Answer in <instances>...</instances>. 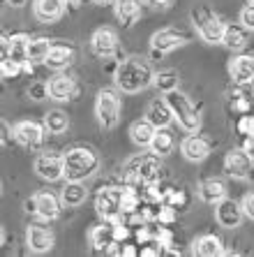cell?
Masks as SVG:
<instances>
[{
  "label": "cell",
  "mask_w": 254,
  "mask_h": 257,
  "mask_svg": "<svg viewBox=\"0 0 254 257\" xmlns=\"http://www.w3.org/2000/svg\"><path fill=\"white\" fill-rule=\"evenodd\" d=\"M192 21H194V28L203 42H208V44L222 42L226 24L215 12H210V10H194L192 12Z\"/></svg>",
  "instance_id": "5b68a950"
},
{
  "label": "cell",
  "mask_w": 254,
  "mask_h": 257,
  "mask_svg": "<svg viewBox=\"0 0 254 257\" xmlns=\"http://www.w3.org/2000/svg\"><path fill=\"white\" fill-rule=\"evenodd\" d=\"M60 209H63V199L58 195H54L51 190H42L35 195V215H40L42 220L58 218Z\"/></svg>",
  "instance_id": "ac0fdd59"
},
{
  "label": "cell",
  "mask_w": 254,
  "mask_h": 257,
  "mask_svg": "<svg viewBox=\"0 0 254 257\" xmlns=\"http://www.w3.org/2000/svg\"><path fill=\"white\" fill-rule=\"evenodd\" d=\"M123 188H102L95 197V211L104 220H118L123 215Z\"/></svg>",
  "instance_id": "52a82bcc"
},
{
  "label": "cell",
  "mask_w": 254,
  "mask_h": 257,
  "mask_svg": "<svg viewBox=\"0 0 254 257\" xmlns=\"http://www.w3.org/2000/svg\"><path fill=\"white\" fill-rule=\"evenodd\" d=\"M26 245L30 252L35 255H44L54 248V232L47 229L44 225H30L26 232Z\"/></svg>",
  "instance_id": "e0dca14e"
},
{
  "label": "cell",
  "mask_w": 254,
  "mask_h": 257,
  "mask_svg": "<svg viewBox=\"0 0 254 257\" xmlns=\"http://www.w3.org/2000/svg\"><path fill=\"white\" fill-rule=\"evenodd\" d=\"M164 252V245L160 243V241H148V243H143V248L139 250V255H143V257H157V255H162Z\"/></svg>",
  "instance_id": "f35d334b"
},
{
  "label": "cell",
  "mask_w": 254,
  "mask_h": 257,
  "mask_svg": "<svg viewBox=\"0 0 254 257\" xmlns=\"http://www.w3.org/2000/svg\"><path fill=\"white\" fill-rule=\"evenodd\" d=\"M7 139H10V127H7V123L3 120V146H7Z\"/></svg>",
  "instance_id": "f6af8a7d"
},
{
  "label": "cell",
  "mask_w": 254,
  "mask_h": 257,
  "mask_svg": "<svg viewBox=\"0 0 254 257\" xmlns=\"http://www.w3.org/2000/svg\"><path fill=\"white\" fill-rule=\"evenodd\" d=\"M51 49V42L47 37H37V40H30L28 47V65H35V63H44L47 60V54Z\"/></svg>",
  "instance_id": "1f68e13d"
},
{
  "label": "cell",
  "mask_w": 254,
  "mask_h": 257,
  "mask_svg": "<svg viewBox=\"0 0 254 257\" xmlns=\"http://www.w3.org/2000/svg\"><path fill=\"white\" fill-rule=\"evenodd\" d=\"M7 5H12V7H21V5H26V0H7Z\"/></svg>",
  "instance_id": "7dc6e473"
},
{
  "label": "cell",
  "mask_w": 254,
  "mask_h": 257,
  "mask_svg": "<svg viewBox=\"0 0 254 257\" xmlns=\"http://www.w3.org/2000/svg\"><path fill=\"white\" fill-rule=\"evenodd\" d=\"M192 250H194V255H201V257L226 255L224 243H222V239L215 236V234H203V236H199V239L194 241V245H192Z\"/></svg>",
  "instance_id": "cb8c5ba5"
},
{
  "label": "cell",
  "mask_w": 254,
  "mask_h": 257,
  "mask_svg": "<svg viewBox=\"0 0 254 257\" xmlns=\"http://www.w3.org/2000/svg\"><path fill=\"white\" fill-rule=\"evenodd\" d=\"M74 56H77V51H74V47H72V44H67V42H51V49H49L44 65H47L49 70H54V72H63L65 67H70L72 63H74Z\"/></svg>",
  "instance_id": "5bb4252c"
},
{
  "label": "cell",
  "mask_w": 254,
  "mask_h": 257,
  "mask_svg": "<svg viewBox=\"0 0 254 257\" xmlns=\"http://www.w3.org/2000/svg\"><path fill=\"white\" fill-rule=\"evenodd\" d=\"M229 74L238 86L254 81V56H236L229 63Z\"/></svg>",
  "instance_id": "44dd1931"
},
{
  "label": "cell",
  "mask_w": 254,
  "mask_h": 257,
  "mask_svg": "<svg viewBox=\"0 0 254 257\" xmlns=\"http://www.w3.org/2000/svg\"><path fill=\"white\" fill-rule=\"evenodd\" d=\"M146 118L150 120L155 127H169L173 120H176V116H173V111H171V107H169L166 100H155L148 104Z\"/></svg>",
  "instance_id": "603a6c76"
},
{
  "label": "cell",
  "mask_w": 254,
  "mask_h": 257,
  "mask_svg": "<svg viewBox=\"0 0 254 257\" xmlns=\"http://www.w3.org/2000/svg\"><path fill=\"white\" fill-rule=\"evenodd\" d=\"M245 151H247L249 156L254 158V135H249V137H247V142H245Z\"/></svg>",
  "instance_id": "7bdbcfd3"
},
{
  "label": "cell",
  "mask_w": 254,
  "mask_h": 257,
  "mask_svg": "<svg viewBox=\"0 0 254 257\" xmlns=\"http://www.w3.org/2000/svg\"><path fill=\"white\" fill-rule=\"evenodd\" d=\"M24 206H26V211H28V213H35V195H33L30 199H26Z\"/></svg>",
  "instance_id": "ee69618b"
},
{
  "label": "cell",
  "mask_w": 254,
  "mask_h": 257,
  "mask_svg": "<svg viewBox=\"0 0 254 257\" xmlns=\"http://www.w3.org/2000/svg\"><path fill=\"white\" fill-rule=\"evenodd\" d=\"M113 10H116L118 21H123L125 26H132L141 17V0H113Z\"/></svg>",
  "instance_id": "83f0119b"
},
{
  "label": "cell",
  "mask_w": 254,
  "mask_h": 257,
  "mask_svg": "<svg viewBox=\"0 0 254 257\" xmlns=\"http://www.w3.org/2000/svg\"><path fill=\"white\" fill-rule=\"evenodd\" d=\"M77 95V81L63 72H58L54 79H49V97L56 102H65V100H72Z\"/></svg>",
  "instance_id": "ffe728a7"
},
{
  "label": "cell",
  "mask_w": 254,
  "mask_h": 257,
  "mask_svg": "<svg viewBox=\"0 0 254 257\" xmlns=\"http://www.w3.org/2000/svg\"><path fill=\"white\" fill-rule=\"evenodd\" d=\"M222 44H224L229 51H240V49H245V44H247V28L245 26H238V24H231L226 26L224 30V37H222Z\"/></svg>",
  "instance_id": "f1b7e54d"
},
{
  "label": "cell",
  "mask_w": 254,
  "mask_h": 257,
  "mask_svg": "<svg viewBox=\"0 0 254 257\" xmlns=\"http://www.w3.org/2000/svg\"><path fill=\"white\" fill-rule=\"evenodd\" d=\"M44 127H47V132H51V135H63V132L70 127V118H67L65 111L51 109V111L44 114Z\"/></svg>",
  "instance_id": "4dcf8cb0"
},
{
  "label": "cell",
  "mask_w": 254,
  "mask_h": 257,
  "mask_svg": "<svg viewBox=\"0 0 254 257\" xmlns=\"http://www.w3.org/2000/svg\"><path fill=\"white\" fill-rule=\"evenodd\" d=\"M44 130L47 127L35 123V120H19L17 125H14V139L24 149H37L44 142Z\"/></svg>",
  "instance_id": "7c38bea8"
},
{
  "label": "cell",
  "mask_w": 254,
  "mask_h": 257,
  "mask_svg": "<svg viewBox=\"0 0 254 257\" xmlns=\"http://www.w3.org/2000/svg\"><path fill=\"white\" fill-rule=\"evenodd\" d=\"M150 84H155V72L146 58L130 56L116 67V86L123 93H141Z\"/></svg>",
  "instance_id": "6da1fadb"
},
{
  "label": "cell",
  "mask_w": 254,
  "mask_h": 257,
  "mask_svg": "<svg viewBox=\"0 0 254 257\" xmlns=\"http://www.w3.org/2000/svg\"><path fill=\"white\" fill-rule=\"evenodd\" d=\"M249 3H252V5H254V0H249Z\"/></svg>",
  "instance_id": "f907efd6"
},
{
  "label": "cell",
  "mask_w": 254,
  "mask_h": 257,
  "mask_svg": "<svg viewBox=\"0 0 254 257\" xmlns=\"http://www.w3.org/2000/svg\"><path fill=\"white\" fill-rule=\"evenodd\" d=\"M28 95L33 100H44L49 97V81H35V84L28 88Z\"/></svg>",
  "instance_id": "8d00e7d4"
},
{
  "label": "cell",
  "mask_w": 254,
  "mask_h": 257,
  "mask_svg": "<svg viewBox=\"0 0 254 257\" xmlns=\"http://www.w3.org/2000/svg\"><path fill=\"white\" fill-rule=\"evenodd\" d=\"M166 102H169V107H171L173 116H176L178 125L183 127L185 132H196L201 127V116L196 111V107L189 102V97L180 90H171V93H166Z\"/></svg>",
  "instance_id": "277c9868"
},
{
  "label": "cell",
  "mask_w": 254,
  "mask_h": 257,
  "mask_svg": "<svg viewBox=\"0 0 254 257\" xmlns=\"http://www.w3.org/2000/svg\"><path fill=\"white\" fill-rule=\"evenodd\" d=\"M35 172L44 181H58L65 176V160L56 153H42L35 158Z\"/></svg>",
  "instance_id": "8fae6325"
},
{
  "label": "cell",
  "mask_w": 254,
  "mask_h": 257,
  "mask_svg": "<svg viewBox=\"0 0 254 257\" xmlns=\"http://www.w3.org/2000/svg\"><path fill=\"white\" fill-rule=\"evenodd\" d=\"M60 199H63L67 209H77L88 199V190H86L81 181H67L65 188L60 190Z\"/></svg>",
  "instance_id": "d4e9b609"
},
{
  "label": "cell",
  "mask_w": 254,
  "mask_h": 257,
  "mask_svg": "<svg viewBox=\"0 0 254 257\" xmlns=\"http://www.w3.org/2000/svg\"><path fill=\"white\" fill-rule=\"evenodd\" d=\"M162 204H169L173 209H183L187 204V195L183 190H178V188H164V202Z\"/></svg>",
  "instance_id": "836d02e7"
},
{
  "label": "cell",
  "mask_w": 254,
  "mask_h": 257,
  "mask_svg": "<svg viewBox=\"0 0 254 257\" xmlns=\"http://www.w3.org/2000/svg\"><path fill=\"white\" fill-rule=\"evenodd\" d=\"M93 3H95V5H102V7H104V5H109V3H113V0H93Z\"/></svg>",
  "instance_id": "c3c4849f"
},
{
  "label": "cell",
  "mask_w": 254,
  "mask_h": 257,
  "mask_svg": "<svg viewBox=\"0 0 254 257\" xmlns=\"http://www.w3.org/2000/svg\"><path fill=\"white\" fill-rule=\"evenodd\" d=\"M171 0H148V5H155V7H164V5H169Z\"/></svg>",
  "instance_id": "bcb514c9"
},
{
  "label": "cell",
  "mask_w": 254,
  "mask_h": 257,
  "mask_svg": "<svg viewBox=\"0 0 254 257\" xmlns=\"http://www.w3.org/2000/svg\"><path fill=\"white\" fill-rule=\"evenodd\" d=\"M240 204H242V213L247 215L249 220H254V192H247Z\"/></svg>",
  "instance_id": "b9f144b4"
},
{
  "label": "cell",
  "mask_w": 254,
  "mask_h": 257,
  "mask_svg": "<svg viewBox=\"0 0 254 257\" xmlns=\"http://www.w3.org/2000/svg\"><path fill=\"white\" fill-rule=\"evenodd\" d=\"M240 24L245 26L247 30H254V5L249 3L247 7H242L240 10Z\"/></svg>",
  "instance_id": "ab89813d"
},
{
  "label": "cell",
  "mask_w": 254,
  "mask_h": 257,
  "mask_svg": "<svg viewBox=\"0 0 254 257\" xmlns=\"http://www.w3.org/2000/svg\"><path fill=\"white\" fill-rule=\"evenodd\" d=\"M120 109H123V104H120V97L116 90L111 88H104L97 93V102H95V116H97V120H100V125L104 127V130H111V127L118 125L120 120Z\"/></svg>",
  "instance_id": "8992f818"
},
{
  "label": "cell",
  "mask_w": 254,
  "mask_h": 257,
  "mask_svg": "<svg viewBox=\"0 0 254 257\" xmlns=\"http://www.w3.org/2000/svg\"><path fill=\"white\" fill-rule=\"evenodd\" d=\"M63 3H65V5H74V3H77V0H63Z\"/></svg>",
  "instance_id": "681fc988"
},
{
  "label": "cell",
  "mask_w": 254,
  "mask_h": 257,
  "mask_svg": "<svg viewBox=\"0 0 254 257\" xmlns=\"http://www.w3.org/2000/svg\"><path fill=\"white\" fill-rule=\"evenodd\" d=\"M160 172H162V162L157 153H146V156H136L132 160H127L123 169V179L125 186H134L141 190L148 183H155L160 181Z\"/></svg>",
  "instance_id": "7a4b0ae2"
},
{
  "label": "cell",
  "mask_w": 254,
  "mask_h": 257,
  "mask_svg": "<svg viewBox=\"0 0 254 257\" xmlns=\"http://www.w3.org/2000/svg\"><path fill=\"white\" fill-rule=\"evenodd\" d=\"M28 47L30 37L26 33H17V35H3V58H12L17 63L28 65Z\"/></svg>",
  "instance_id": "9a60e30c"
},
{
  "label": "cell",
  "mask_w": 254,
  "mask_h": 257,
  "mask_svg": "<svg viewBox=\"0 0 254 257\" xmlns=\"http://www.w3.org/2000/svg\"><path fill=\"white\" fill-rule=\"evenodd\" d=\"M173 146H176V139H173V135L166 127H157V132H155L153 137V144H150V151L153 153H157V156H169L173 151Z\"/></svg>",
  "instance_id": "f546056e"
},
{
  "label": "cell",
  "mask_w": 254,
  "mask_h": 257,
  "mask_svg": "<svg viewBox=\"0 0 254 257\" xmlns=\"http://www.w3.org/2000/svg\"><path fill=\"white\" fill-rule=\"evenodd\" d=\"M24 63H17V60L12 58H3L0 60V74H3V79H14L19 77L21 72H24Z\"/></svg>",
  "instance_id": "e575fe53"
},
{
  "label": "cell",
  "mask_w": 254,
  "mask_h": 257,
  "mask_svg": "<svg viewBox=\"0 0 254 257\" xmlns=\"http://www.w3.org/2000/svg\"><path fill=\"white\" fill-rule=\"evenodd\" d=\"M90 245L97 252H111L116 245V220H104L90 229Z\"/></svg>",
  "instance_id": "2e32d148"
},
{
  "label": "cell",
  "mask_w": 254,
  "mask_h": 257,
  "mask_svg": "<svg viewBox=\"0 0 254 257\" xmlns=\"http://www.w3.org/2000/svg\"><path fill=\"white\" fill-rule=\"evenodd\" d=\"M63 7H65L63 0H35L33 12H35V19L42 24H54L63 17Z\"/></svg>",
  "instance_id": "7402d4cb"
},
{
  "label": "cell",
  "mask_w": 254,
  "mask_h": 257,
  "mask_svg": "<svg viewBox=\"0 0 254 257\" xmlns=\"http://www.w3.org/2000/svg\"><path fill=\"white\" fill-rule=\"evenodd\" d=\"M236 130L240 132L242 137H249V135L254 132V114H252V116H249V114H242V116H240V120H238Z\"/></svg>",
  "instance_id": "74e56055"
},
{
  "label": "cell",
  "mask_w": 254,
  "mask_h": 257,
  "mask_svg": "<svg viewBox=\"0 0 254 257\" xmlns=\"http://www.w3.org/2000/svg\"><path fill=\"white\" fill-rule=\"evenodd\" d=\"M180 153L189 162H201V160H206L208 153H210V144H208V139L189 132V137H185L183 144H180Z\"/></svg>",
  "instance_id": "d6986e66"
},
{
  "label": "cell",
  "mask_w": 254,
  "mask_h": 257,
  "mask_svg": "<svg viewBox=\"0 0 254 257\" xmlns=\"http://www.w3.org/2000/svg\"><path fill=\"white\" fill-rule=\"evenodd\" d=\"M90 49L100 58H111L118 49V35L113 28H97L90 37Z\"/></svg>",
  "instance_id": "4fadbf2b"
},
{
  "label": "cell",
  "mask_w": 254,
  "mask_h": 257,
  "mask_svg": "<svg viewBox=\"0 0 254 257\" xmlns=\"http://www.w3.org/2000/svg\"><path fill=\"white\" fill-rule=\"evenodd\" d=\"M242 204H238L236 199H219L217 204H215V220H217L219 227L224 229H236L238 225H240L242 220Z\"/></svg>",
  "instance_id": "9c48e42d"
},
{
  "label": "cell",
  "mask_w": 254,
  "mask_h": 257,
  "mask_svg": "<svg viewBox=\"0 0 254 257\" xmlns=\"http://www.w3.org/2000/svg\"><path fill=\"white\" fill-rule=\"evenodd\" d=\"M224 172L226 176L238 181H245L254 172V158L245 149H231L224 156Z\"/></svg>",
  "instance_id": "ba28073f"
},
{
  "label": "cell",
  "mask_w": 254,
  "mask_h": 257,
  "mask_svg": "<svg viewBox=\"0 0 254 257\" xmlns=\"http://www.w3.org/2000/svg\"><path fill=\"white\" fill-rule=\"evenodd\" d=\"M233 109H236L238 114H249V111H252V102L245 95H236L233 97Z\"/></svg>",
  "instance_id": "60d3db41"
},
{
  "label": "cell",
  "mask_w": 254,
  "mask_h": 257,
  "mask_svg": "<svg viewBox=\"0 0 254 257\" xmlns=\"http://www.w3.org/2000/svg\"><path fill=\"white\" fill-rule=\"evenodd\" d=\"M178 81H180V77H178L176 70H160L157 74H155V86H157L162 93H171V90H176Z\"/></svg>",
  "instance_id": "d6a6232c"
},
{
  "label": "cell",
  "mask_w": 254,
  "mask_h": 257,
  "mask_svg": "<svg viewBox=\"0 0 254 257\" xmlns=\"http://www.w3.org/2000/svg\"><path fill=\"white\" fill-rule=\"evenodd\" d=\"M178 218V209L169 206V204H160V211H157V225H171L173 220Z\"/></svg>",
  "instance_id": "d590c367"
},
{
  "label": "cell",
  "mask_w": 254,
  "mask_h": 257,
  "mask_svg": "<svg viewBox=\"0 0 254 257\" xmlns=\"http://www.w3.org/2000/svg\"><path fill=\"white\" fill-rule=\"evenodd\" d=\"M155 132H157V127L150 123L148 118H141V120H134L130 127V137L132 142L136 144V146H141V149H150V144H153V137Z\"/></svg>",
  "instance_id": "4316f807"
},
{
  "label": "cell",
  "mask_w": 254,
  "mask_h": 257,
  "mask_svg": "<svg viewBox=\"0 0 254 257\" xmlns=\"http://www.w3.org/2000/svg\"><path fill=\"white\" fill-rule=\"evenodd\" d=\"M199 197L206 204H217L219 199L226 197V186L222 179H206L199 183Z\"/></svg>",
  "instance_id": "484cf974"
},
{
  "label": "cell",
  "mask_w": 254,
  "mask_h": 257,
  "mask_svg": "<svg viewBox=\"0 0 254 257\" xmlns=\"http://www.w3.org/2000/svg\"><path fill=\"white\" fill-rule=\"evenodd\" d=\"M187 40H189V37L185 35L183 30L162 28V30H157V33L150 37V49H153V51H157V54H169V51H173V49L187 44Z\"/></svg>",
  "instance_id": "30bf717a"
},
{
  "label": "cell",
  "mask_w": 254,
  "mask_h": 257,
  "mask_svg": "<svg viewBox=\"0 0 254 257\" xmlns=\"http://www.w3.org/2000/svg\"><path fill=\"white\" fill-rule=\"evenodd\" d=\"M65 179L67 181H86L100 169V158L88 146H74L65 151Z\"/></svg>",
  "instance_id": "3957f363"
}]
</instances>
